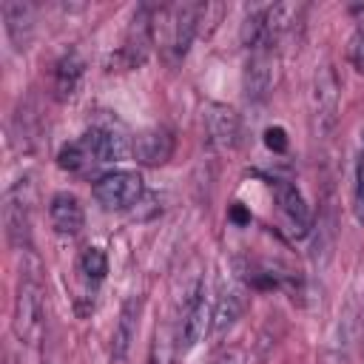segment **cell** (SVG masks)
I'll return each mask as SVG.
<instances>
[{"label": "cell", "mask_w": 364, "mask_h": 364, "mask_svg": "<svg viewBox=\"0 0 364 364\" xmlns=\"http://www.w3.org/2000/svg\"><path fill=\"white\" fill-rule=\"evenodd\" d=\"M202 23V3H173L159 6L154 17V34L159 31V46L168 60H182L199 31Z\"/></svg>", "instance_id": "cell-3"}, {"label": "cell", "mask_w": 364, "mask_h": 364, "mask_svg": "<svg viewBox=\"0 0 364 364\" xmlns=\"http://www.w3.org/2000/svg\"><path fill=\"white\" fill-rule=\"evenodd\" d=\"M131 154L136 156V162L142 165H165L171 156H173V136L171 131L165 128H145L134 136V145H131Z\"/></svg>", "instance_id": "cell-11"}, {"label": "cell", "mask_w": 364, "mask_h": 364, "mask_svg": "<svg viewBox=\"0 0 364 364\" xmlns=\"http://www.w3.org/2000/svg\"><path fill=\"white\" fill-rule=\"evenodd\" d=\"M247 51H250V57L245 65V94L259 102L270 94L273 80H276V46L262 43Z\"/></svg>", "instance_id": "cell-7"}, {"label": "cell", "mask_w": 364, "mask_h": 364, "mask_svg": "<svg viewBox=\"0 0 364 364\" xmlns=\"http://www.w3.org/2000/svg\"><path fill=\"white\" fill-rule=\"evenodd\" d=\"M205 134H208V142L216 148V151H233L239 145V117L230 105L225 102H208L205 105Z\"/></svg>", "instance_id": "cell-9"}, {"label": "cell", "mask_w": 364, "mask_h": 364, "mask_svg": "<svg viewBox=\"0 0 364 364\" xmlns=\"http://www.w3.org/2000/svg\"><path fill=\"white\" fill-rule=\"evenodd\" d=\"M11 330L28 347L40 344L43 330H46V287H43V276H40V262L34 256H28V264H23V270H20Z\"/></svg>", "instance_id": "cell-1"}, {"label": "cell", "mask_w": 364, "mask_h": 364, "mask_svg": "<svg viewBox=\"0 0 364 364\" xmlns=\"http://www.w3.org/2000/svg\"><path fill=\"white\" fill-rule=\"evenodd\" d=\"M230 216H233L236 222H247V219H250V216H247V213H245V210H242L239 205H233V210H230Z\"/></svg>", "instance_id": "cell-21"}, {"label": "cell", "mask_w": 364, "mask_h": 364, "mask_svg": "<svg viewBox=\"0 0 364 364\" xmlns=\"http://www.w3.org/2000/svg\"><path fill=\"white\" fill-rule=\"evenodd\" d=\"M3 23L11 46L17 51H26L34 37V6L23 0H6L3 3Z\"/></svg>", "instance_id": "cell-12"}, {"label": "cell", "mask_w": 364, "mask_h": 364, "mask_svg": "<svg viewBox=\"0 0 364 364\" xmlns=\"http://www.w3.org/2000/svg\"><path fill=\"white\" fill-rule=\"evenodd\" d=\"M48 216H51L54 230L63 233V236H74V233H80L82 225H85V210H82L80 199H77L74 193H68V191H60V193L51 196V202H48Z\"/></svg>", "instance_id": "cell-13"}, {"label": "cell", "mask_w": 364, "mask_h": 364, "mask_svg": "<svg viewBox=\"0 0 364 364\" xmlns=\"http://www.w3.org/2000/svg\"><path fill=\"white\" fill-rule=\"evenodd\" d=\"M242 310H245V296H242V290H239L236 284L222 287L219 299L213 301V321H210L213 336H225V333L239 321Z\"/></svg>", "instance_id": "cell-15"}, {"label": "cell", "mask_w": 364, "mask_h": 364, "mask_svg": "<svg viewBox=\"0 0 364 364\" xmlns=\"http://www.w3.org/2000/svg\"><path fill=\"white\" fill-rule=\"evenodd\" d=\"M139 310H142V301L139 299H128L119 310V318H117V327H114V336H111V355L114 358H125V353L131 350V341L136 336V324H139Z\"/></svg>", "instance_id": "cell-16"}, {"label": "cell", "mask_w": 364, "mask_h": 364, "mask_svg": "<svg viewBox=\"0 0 364 364\" xmlns=\"http://www.w3.org/2000/svg\"><path fill=\"white\" fill-rule=\"evenodd\" d=\"M358 202L364 208V159H361V168H358Z\"/></svg>", "instance_id": "cell-20"}, {"label": "cell", "mask_w": 364, "mask_h": 364, "mask_svg": "<svg viewBox=\"0 0 364 364\" xmlns=\"http://www.w3.org/2000/svg\"><path fill=\"white\" fill-rule=\"evenodd\" d=\"M338 102H341V82L333 65H318L310 85V114L316 136H330L338 122Z\"/></svg>", "instance_id": "cell-4"}, {"label": "cell", "mask_w": 364, "mask_h": 364, "mask_svg": "<svg viewBox=\"0 0 364 364\" xmlns=\"http://www.w3.org/2000/svg\"><path fill=\"white\" fill-rule=\"evenodd\" d=\"M85 74V60L77 51H68L57 60L54 65V97L57 100H71L82 82Z\"/></svg>", "instance_id": "cell-14"}, {"label": "cell", "mask_w": 364, "mask_h": 364, "mask_svg": "<svg viewBox=\"0 0 364 364\" xmlns=\"http://www.w3.org/2000/svg\"><path fill=\"white\" fill-rule=\"evenodd\" d=\"M216 364H242V361H239L236 355H222V358H219Z\"/></svg>", "instance_id": "cell-22"}, {"label": "cell", "mask_w": 364, "mask_h": 364, "mask_svg": "<svg viewBox=\"0 0 364 364\" xmlns=\"http://www.w3.org/2000/svg\"><path fill=\"white\" fill-rule=\"evenodd\" d=\"M210 321H213V304H210V299H208L205 284H196V290H193V296H191V301H188V307H185V313H182L179 347H182L185 353L193 350V347L205 338Z\"/></svg>", "instance_id": "cell-8"}, {"label": "cell", "mask_w": 364, "mask_h": 364, "mask_svg": "<svg viewBox=\"0 0 364 364\" xmlns=\"http://www.w3.org/2000/svg\"><path fill=\"white\" fill-rule=\"evenodd\" d=\"M80 270L85 279L91 282H102L105 273H108V256L102 247H85L82 256H80Z\"/></svg>", "instance_id": "cell-17"}, {"label": "cell", "mask_w": 364, "mask_h": 364, "mask_svg": "<svg viewBox=\"0 0 364 364\" xmlns=\"http://www.w3.org/2000/svg\"><path fill=\"white\" fill-rule=\"evenodd\" d=\"M122 154H125V139L119 134H114L108 128H91L80 139H74V142H68V145L60 148L57 165L63 171L80 173V171H88V168L114 162Z\"/></svg>", "instance_id": "cell-2"}, {"label": "cell", "mask_w": 364, "mask_h": 364, "mask_svg": "<svg viewBox=\"0 0 364 364\" xmlns=\"http://www.w3.org/2000/svg\"><path fill=\"white\" fill-rule=\"evenodd\" d=\"M264 145L270 148V151H276V154H284L287 151V134H284V128H267L264 131Z\"/></svg>", "instance_id": "cell-19"}, {"label": "cell", "mask_w": 364, "mask_h": 364, "mask_svg": "<svg viewBox=\"0 0 364 364\" xmlns=\"http://www.w3.org/2000/svg\"><path fill=\"white\" fill-rule=\"evenodd\" d=\"M3 219H6V236L14 247L28 250V233H31V182L17 179L6 191V205H3Z\"/></svg>", "instance_id": "cell-6"}, {"label": "cell", "mask_w": 364, "mask_h": 364, "mask_svg": "<svg viewBox=\"0 0 364 364\" xmlns=\"http://www.w3.org/2000/svg\"><path fill=\"white\" fill-rule=\"evenodd\" d=\"M350 63L355 65V71L364 74V20L353 31V40H350Z\"/></svg>", "instance_id": "cell-18"}, {"label": "cell", "mask_w": 364, "mask_h": 364, "mask_svg": "<svg viewBox=\"0 0 364 364\" xmlns=\"http://www.w3.org/2000/svg\"><path fill=\"white\" fill-rule=\"evenodd\" d=\"M145 185L136 171H111L94 182V199L105 210H125L139 202Z\"/></svg>", "instance_id": "cell-5"}, {"label": "cell", "mask_w": 364, "mask_h": 364, "mask_svg": "<svg viewBox=\"0 0 364 364\" xmlns=\"http://www.w3.org/2000/svg\"><path fill=\"white\" fill-rule=\"evenodd\" d=\"M273 193H276L279 213L284 216L290 233H293V236H307V233H310V208H307L301 191H299L293 182L279 179V182L273 185Z\"/></svg>", "instance_id": "cell-10"}]
</instances>
